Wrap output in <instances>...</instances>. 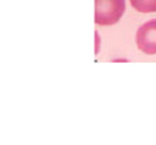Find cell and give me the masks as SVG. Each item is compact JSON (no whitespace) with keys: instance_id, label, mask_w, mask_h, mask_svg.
Wrapping results in <instances>:
<instances>
[{"instance_id":"1","label":"cell","mask_w":156,"mask_h":145,"mask_svg":"<svg viewBox=\"0 0 156 145\" xmlns=\"http://www.w3.org/2000/svg\"><path fill=\"white\" fill-rule=\"evenodd\" d=\"M125 13V0H95V23L112 26Z\"/></svg>"},{"instance_id":"2","label":"cell","mask_w":156,"mask_h":145,"mask_svg":"<svg viewBox=\"0 0 156 145\" xmlns=\"http://www.w3.org/2000/svg\"><path fill=\"white\" fill-rule=\"evenodd\" d=\"M136 46L145 54H156V19L146 21L138 29Z\"/></svg>"},{"instance_id":"3","label":"cell","mask_w":156,"mask_h":145,"mask_svg":"<svg viewBox=\"0 0 156 145\" xmlns=\"http://www.w3.org/2000/svg\"><path fill=\"white\" fill-rule=\"evenodd\" d=\"M131 4L139 13L156 12V0H131Z\"/></svg>"}]
</instances>
